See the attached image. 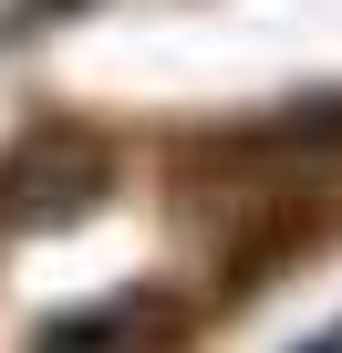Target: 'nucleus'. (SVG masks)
Wrapping results in <instances>:
<instances>
[{"label":"nucleus","instance_id":"obj_2","mask_svg":"<svg viewBox=\"0 0 342 353\" xmlns=\"http://www.w3.org/2000/svg\"><path fill=\"white\" fill-rule=\"evenodd\" d=\"M166 332H177V312H166V301H114V312L52 322V332H42V353H156Z\"/></svg>","mask_w":342,"mask_h":353},{"label":"nucleus","instance_id":"obj_1","mask_svg":"<svg viewBox=\"0 0 342 353\" xmlns=\"http://www.w3.org/2000/svg\"><path fill=\"white\" fill-rule=\"evenodd\" d=\"M104 188H114V156L83 125H32L0 156V219L11 229H73V219L104 208Z\"/></svg>","mask_w":342,"mask_h":353}]
</instances>
